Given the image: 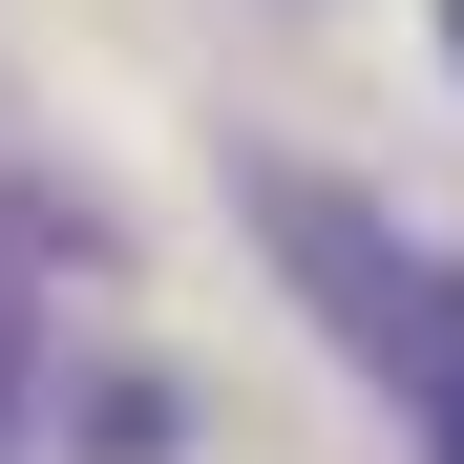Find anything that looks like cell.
Wrapping results in <instances>:
<instances>
[{
	"mask_svg": "<svg viewBox=\"0 0 464 464\" xmlns=\"http://www.w3.org/2000/svg\"><path fill=\"white\" fill-rule=\"evenodd\" d=\"M443 464H464V443H443Z\"/></svg>",
	"mask_w": 464,
	"mask_h": 464,
	"instance_id": "obj_2",
	"label": "cell"
},
{
	"mask_svg": "<svg viewBox=\"0 0 464 464\" xmlns=\"http://www.w3.org/2000/svg\"><path fill=\"white\" fill-rule=\"evenodd\" d=\"M443 43H464V0H443Z\"/></svg>",
	"mask_w": 464,
	"mask_h": 464,
	"instance_id": "obj_1",
	"label": "cell"
}]
</instances>
